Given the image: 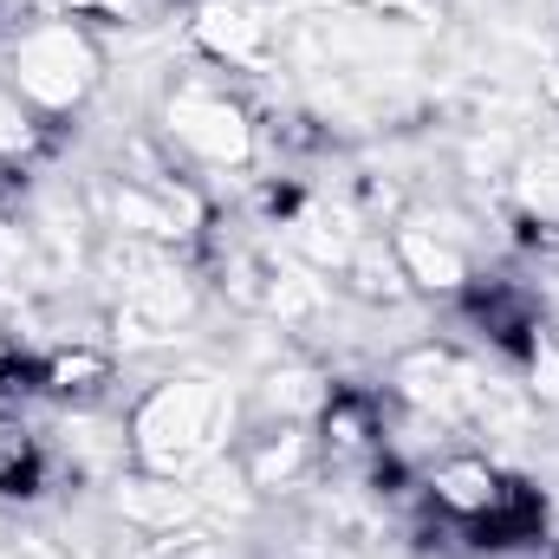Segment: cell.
<instances>
[{
  "label": "cell",
  "mask_w": 559,
  "mask_h": 559,
  "mask_svg": "<svg viewBox=\"0 0 559 559\" xmlns=\"http://www.w3.org/2000/svg\"><path fill=\"white\" fill-rule=\"evenodd\" d=\"M7 559H72V554H59V547H52L46 534H26V540H20V547H13Z\"/></svg>",
  "instance_id": "21"
},
{
  "label": "cell",
  "mask_w": 559,
  "mask_h": 559,
  "mask_svg": "<svg viewBox=\"0 0 559 559\" xmlns=\"http://www.w3.org/2000/svg\"><path fill=\"white\" fill-rule=\"evenodd\" d=\"M105 508H111V521H124L131 534H143V540H169V534L209 521L189 481L150 475V468H118V475L105 481Z\"/></svg>",
  "instance_id": "5"
},
{
  "label": "cell",
  "mask_w": 559,
  "mask_h": 559,
  "mask_svg": "<svg viewBox=\"0 0 559 559\" xmlns=\"http://www.w3.org/2000/svg\"><path fill=\"white\" fill-rule=\"evenodd\" d=\"M33 378H39V391H52L59 404H92V397H105V391L118 384V352H111V345H92V338H72V345L46 352Z\"/></svg>",
  "instance_id": "12"
},
{
  "label": "cell",
  "mask_w": 559,
  "mask_h": 559,
  "mask_svg": "<svg viewBox=\"0 0 559 559\" xmlns=\"http://www.w3.org/2000/svg\"><path fill=\"white\" fill-rule=\"evenodd\" d=\"M176 176V169H169ZM98 222L111 228V235H124V241H150V248H182V241H195L189 228H182V215L169 209V195H163V176L156 182H138V176H105L98 182Z\"/></svg>",
  "instance_id": "7"
},
{
  "label": "cell",
  "mask_w": 559,
  "mask_h": 559,
  "mask_svg": "<svg viewBox=\"0 0 559 559\" xmlns=\"http://www.w3.org/2000/svg\"><path fill=\"white\" fill-rule=\"evenodd\" d=\"M280 228H286V254H293L299 267H312V274H345L352 248L365 241V222H358V209H345V202H325V195H312V202H293V215H286Z\"/></svg>",
  "instance_id": "9"
},
{
  "label": "cell",
  "mask_w": 559,
  "mask_h": 559,
  "mask_svg": "<svg viewBox=\"0 0 559 559\" xmlns=\"http://www.w3.org/2000/svg\"><path fill=\"white\" fill-rule=\"evenodd\" d=\"M312 436H319V455L332 462H371L384 455V404L365 391H332L325 411L312 417Z\"/></svg>",
  "instance_id": "11"
},
{
  "label": "cell",
  "mask_w": 559,
  "mask_h": 559,
  "mask_svg": "<svg viewBox=\"0 0 559 559\" xmlns=\"http://www.w3.org/2000/svg\"><path fill=\"white\" fill-rule=\"evenodd\" d=\"M332 391H338V384H332L319 365H306V358L274 365V371L254 384V423H312L325 411Z\"/></svg>",
  "instance_id": "13"
},
{
  "label": "cell",
  "mask_w": 559,
  "mask_h": 559,
  "mask_svg": "<svg viewBox=\"0 0 559 559\" xmlns=\"http://www.w3.org/2000/svg\"><path fill=\"white\" fill-rule=\"evenodd\" d=\"M508 495V475L488 462V455H436L423 468V501L462 527H481Z\"/></svg>",
  "instance_id": "10"
},
{
  "label": "cell",
  "mask_w": 559,
  "mask_h": 559,
  "mask_svg": "<svg viewBox=\"0 0 559 559\" xmlns=\"http://www.w3.org/2000/svg\"><path fill=\"white\" fill-rule=\"evenodd\" d=\"M52 13H66V20H98V26H131L143 13V0H52Z\"/></svg>",
  "instance_id": "19"
},
{
  "label": "cell",
  "mask_w": 559,
  "mask_h": 559,
  "mask_svg": "<svg viewBox=\"0 0 559 559\" xmlns=\"http://www.w3.org/2000/svg\"><path fill=\"white\" fill-rule=\"evenodd\" d=\"M156 559H235V540L228 534H215V527H182V534H169V540H150Z\"/></svg>",
  "instance_id": "18"
},
{
  "label": "cell",
  "mask_w": 559,
  "mask_h": 559,
  "mask_svg": "<svg viewBox=\"0 0 559 559\" xmlns=\"http://www.w3.org/2000/svg\"><path fill=\"white\" fill-rule=\"evenodd\" d=\"M391 248H397V261H404V274H411V293L462 299V293L475 286V261H468L462 235L442 228V222H429V215H404V222L391 228Z\"/></svg>",
  "instance_id": "6"
},
{
  "label": "cell",
  "mask_w": 559,
  "mask_h": 559,
  "mask_svg": "<svg viewBox=\"0 0 559 559\" xmlns=\"http://www.w3.org/2000/svg\"><path fill=\"white\" fill-rule=\"evenodd\" d=\"M189 46H195V59L215 66V72H248V79H261V72H280L286 33H280V20H274L267 0H195V7H189Z\"/></svg>",
  "instance_id": "4"
},
{
  "label": "cell",
  "mask_w": 559,
  "mask_h": 559,
  "mask_svg": "<svg viewBox=\"0 0 559 559\" xmlns=\"http://www.w3.org/2000/svg\"><path fill=\"white\" fill-rule=\"evenodd\" d=\"M521 365H527V397L540 411H559V332L554 325H534V338L521 345Z\"/></svg>",
  "instance_id": "16"
},
{
  "label": "cell",
  "mask_w": 559,
  "mask_h": 559,
  "mask_svg": "<svg viewBox=\"0 0 559 559\" xmlns=\"http://www.w3.org/2000/svg\"><path fill=\"white\" fill-rule=\"evenodd\" d=\"M0 79L33 105V118H72L105 85V52H98L85 20L46 13V20H26V26L7 33Z\"/></svg>",
  "instance_id": "2"
},
{
  "label": "cell",
  "mask_w": 559,
  "mask_h": 559,
  "mask_svg": "<svg viewBox=\"0 0 559 559\" xmlns=\"http://www.w3.org/2000/svg\"><path fill=\"white\" fill-rule=\"evenodd\" d=\"M156 138L176 156H189L195 169H248L261 150V124H254L248 98L228 92V79L215 66H195V72H176L163 85Z\"/></svg>",
  "instance_id": "3"
},
{
  "label": "cell",
  "mask_w": 559,
  "mask_h": 559,
  "mask_svg": "<svg viewBox=\"0 0 559 559\" xmlns=\"http://www.w3.org/2000/svg\"><path fill=\"white\" fill-rule=\"evenodd\" d=\"M124 436H131V468L189 481L195 468H209L215 455L235 449L241 397L209 371H176V378H156L138 397Z\"/></svg>",
  "instance_id": "1"
},
{
  "label": "cell",
  "mask_w": 559,
  "mask_h": 559,
  "mask_svg": "<svg viewBox=\"0 0 559 559\" xmlns=\"http://www.w3.org/2000/svg\"><path fill=\"white\" fill-rule=\"evenodd\" d=\"M338 280H345V293L365 299V306H404V299H411V274H404L391 235H365V241L352 248V261H345Z\"/></svg>",
  "instance_id": "14"
},
{
  "label": "cell",
  "mask_w": 559,
  "mask_h": 559,
  "mask_svg": "<svg viewBox=\"0 0 559 559\" xmlns=\"http://www.w3.org/2000/svg\"><path fill=\"white\" fill-rule=\"evenodd\" d=\"M33 143H39V118H33V105L0 79V163H26Z\"/></svg>",
  "instance_id": "17"
},
{
  "label": "cell",
  "mask_w": 559,
  "mask_h": 559,
  "mask_svg": "<svg viewBox=\"0 0 559 559\" xmlns=\"http://www.w3.org/2000/svg\"><path fill=\"white\" fill-rule=\"evenodd\" d=\"M235 462L248 468L254 495L267 501V495L299 488V481L312 475V462H319V436H312V423H248L241 442H235Z\"/></svg>",
  "instance_id": "8"
},
{
  "label": "cell",
  "mask_w": 559,
  "mask_h": 559,
  "mask_svg": "<svg viewBox=\"0 0 559 559\" xmlns=\"http://www.w3.org/2000/svg\"><path fill=\"white\" fill-rule=\"evenodd\" d=\"M39 462H46L39 436H33L20 417H0V495H33Z\"/></svg>",
  "instance_id": "15"
},
{
  "label": "cell",
  "mask_w": 559,
  "mask_h": 559,
  "mask_svg": "<svg viewBox=\"0 0 559 559\" xmlns=\"http://www.w3.org/2000/svg\"><path fill=\"white\" fill-rule=\"evenodd\" d=\"M338 7L371 13V20H417V13H423V0H338Z\"/></svg>",
  "instance_id": "20"
}]
</instances>
